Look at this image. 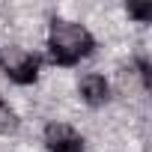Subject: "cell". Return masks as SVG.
I'll return each instance as SVG.
<instances>
[{"mask_svg": "<svg viewBox=\"0 0 152 152\" xmlns=\"http://www.w3.org/2000/svg\"><path fill=\"white\" fill-rule=\"evenodd\" d=\"M18 125H21V119H18L15 107H9L6 102H0V134H15Z\"/></svg>", "mask_w": 152, "mask_h": 152, "instance_id": "5", "label": "cell"}, {"mask_svg": "<svg viewBox=\"0 0 152 152\" xmlns=\"http://www.w3.org/2000/svg\"><path fill=\"white\" fill-rule=\"evenodd\" d=\"M125 12H128V18H137V21H152V3H143V6H137V3H128L125 6Z\"/></svg>", "mask_w": 152, "mask_h": 152, "instance_id": "6", "label": "cell"}, {"mask_svg": "<svg viewBox=\"0 0 152 152\" xmlns=\"http://www.w3.org/2000/svg\"><path fill=\"white\" fill-rule=\"evenodd\" d=\"M39 69H42L39 54H33L27 48H18V45H3L0 48V72H3L12 84H18V87L36 84Z\"/></svg>", "mask_w": 152, "mask_h": 152, "instance_id": "2", "label": "cell"}, {"mask_svg": "<svg viewBox=\"0 0 152 152\" xmlns=\"http://www.w3.org/2000/svg\"><path fill=\"white\" fill-rule=\"evenodd\" d=\"M96 48L93 33L78 24V21H66V18H54L51 30H48V57L57 66H75L84 57H90Z\"/></svg>", "mask_w": 152, "mask_h": 152, "instance_id": "1", "label": "cell"}, {"mask_svg": "<svg viewBox=\"0 0 152 152\" xmlns=\"http://www.w3.org/2000/svg\"><path fill=\"white\" fill-rule=\"evenodd\" d=\"M78 93H81V99L90 107H102V104L110 102V84H107L104 75H96V72L84 75V78L78 81Z\"/></svg>", "mask_w": 152, "mask_h": 152, "instance_id": "4", "label": "cell"}, {"mask_svg": "<svg viewBox=\"0 0 152 152\" xmlns=\"http://www.w3.org/2000/svg\"><path fill=\"white\" fill-rule=\"evenodd\" d=\"M42 143L48 152H84L81 131L69 122H48L42 131Z\"/></svg>", "mask_w": 152, "mask_h": 152, "instance_id": "3", "label": "cell"}]
</instances>
